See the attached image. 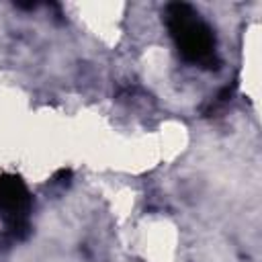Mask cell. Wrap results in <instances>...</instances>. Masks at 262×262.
<instances>
[{"instance_id": "obj_1", "label": "cell", "mask_w": 262, "mask_h": 262, "mask_svg": "<svg viewBox=\"0 0 262 262\" xmlns=\"http://www.w3.org/2000/svg\"><path fill=\"white\" fill-rule=\"evenodd\" d=\"M164 23L178 49V55L186 63L203 70H217L221 66L215 33L194 6L186 2L166 4Z\"/></svg>"}, {"instance_id": "obj_2", "label": "cell", "mask_w": 262, "mask_h": 262, "mask_svg": "<svg viewBox=\"0 0 262 262\" xmlns=\"http://www.w3.org/2000/svg\"><path fill=\"white\" fill-rule=\"evenodd\" d=\"M33 196L16 174H0V217L6 233L20 242L31 231Z\"/></svg>"}]
</instances>
